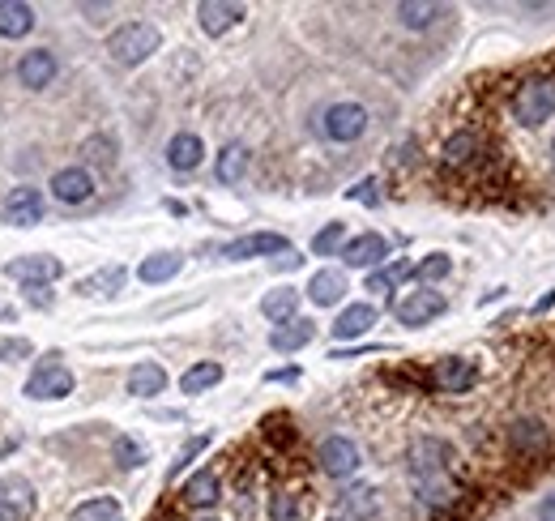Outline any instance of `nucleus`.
<instances>
[{"label": "nucleus", "instance_id": "nucleus-5", "mask_svg": "<svg viewBox=\"0 0 555 521\" xmlns=\"http://www.w3.org/2000/svg\"><path fill=\"white\" fill-rule=\"evenodd\" d=\"M69 393H73V372L65 363H56V355H52V363H43V368L26 381L30 402H56V398H69Z\"/></svg>", "mask_w": 555, "mask_h": 521}, {"label": "nucleus", "instance_id": "nucleus-11", "mask_svg": "<svg viewBox=\"0 0 555 521\" xmlns=\"http://www.w3.org/2000/svg\"><path fill=\"white\" fill-rule=\"evenodd\" d=\"M440 312H444V295H440V291H427V287H423V291H410V295L402 299V304H398V321L415 329V325L436 321Z\"/></svg>", "mask_w": 555, "mask_h": 521}, {"label": "nucleus", "instance_id": "nucleus-15", "mask_svg": "<svg viewBox=\"0 0 555 521\" xmlns=\"http://www.w3.org/2000/svg\"><path fill=\"white\" fill-rule=\"evenodd\" d=\"M60 270H65V265H60L56 257H18V261H9V265H5V274H9V278L30 282V287H35V282H56Z\"/></svg>", "mask_w": 555, "mask_h": 521}, {"label": "nucleus", "instance_id": "nucleus-14", "mask_svg": "<svg viewBox=\"0 0 555 521\" xmlns=\"http://www.w3.org/2000/svg\"><path fill=\"white\" fill-rule=\"evenodd\" d=\"M52 77H56V56L47 52V47H30V52L18 60V82H22L26 90L52 86Z\"/></svg>", "mask_w": 555, "mask_h": 521}, {"label": "nucleus", "instance_id": "nucleus-38", "mask_svg": "<svg viewBox=\"0 0 555 521\" xmlns=\"http://www.w3.org/2000/svg\"><path fill=\"white\" fill-rule=\"evenodd\" d=\"M205 445H210V436H193V440H188V445L180 449V457H176V462H171V470H167V475H171V479H176V475H180V470H184L188 462H193V457H197V453H201Z\"/></svg>", "mask_w": 555, "mask_h": 521}, {"label": "nucleus", "instance_id": "nucleus-26", "mask_svg": "<svg viewBox=\"0 0 555 521\" xmlns=\"http://www.w3.org/2000/svg\"><path fill=\"white\" fill-rule=\"evenodd\" d=\"M180 265H184L180 252H158V257H146V261H141L137 278L150 282V287H154V282H171V278L180 274Z\"/></svg>", "mask_w": 555, "mask_h": 521}, {"label": "nucleus", "instance_id": "nucleus-43", "mask_svg": "<svg viewBox=\"0 0 555 521\" xmlns=\"http://www.w3.org/2000/svg\"><path fill=\"white\" fill-rule=\"evenodd\" d=\"M538 521H555V496L543 500V509H538Z\"/></svg>", "mask_w": 555, "mask_h": 521}, {"label": "nucleus", "instance_id": "nucleus-25", "mask_svg": "<svg viewBox=\"0 0 555 521\" xmlns=\"http://www.w3.org/2000/svg\"><path fill=\"white\" fill-rule=\"evenodd\" d=\"M509 440L517 453H543L547 449V428L538 419H517L509 428Z\"/></svg>", "mask_w": 555, "mask_h": 521}, {"label": "nucleus", "instance_id": "nucleus-22", "mask_svg": "<svg viewBox=\"0 0 555 521\" xmlns=\"http://www.w3.org/2000/svg\"><path fill=\"white\" fill-rule=\"evenodd\" d=\"M316 338V325L312 321H287V325H278L274 334H269V346H274V351H304V346Z\"/></svg>", "mask_w": 555, "mask_h": 521}, {"label": "nucleus", "instance_id": "nucleus-34", "mask_svg": "<svg viewBox=\"0 0 555 521\" xmlns=\"http://www.w3.org/2000/svg\"><path fill=\"white\" fill-rule=\"evenodd\" d=\"M269 521H304V509L291 492H274L269 496Z\"/></svg>", "mask_w": 555, "mask_h": 521}, {"label": "nucleus", "instance_id": "nucleus-8", "mask_svg": "<svg viewBox=\"0 0 555 521\" xmlns=\"http://www.w3.org/2000/svg\"><path fill=\"white\" fill-rule=\"evenodd\" d=\"M274 252H291L287 235L257 231V235H244V240H231L227 248H222V257H227V261H248V257H274Z\"/></svg>", "mask_w": 555, "mask_h": 521}, {"label": "nucleus", "instance_id": "nucleus-20", "mask_svg": "<svg viewBox=\"0 0 555 521\" xmlns=\"http://www.w3.org/2000/svg\"><path fill=\"white\" fill-rule=\"evenodd\" d=\"M201 154H205V146H201V137L197 133H176L167 141V163L176 167V171H193V167H201Z\"/></svg>", "mask_w": 555, "mask_h": 521}, {"label": "nucleus", "instance_id": "nucleus-13", "mask_svg": "<svg viewBox=\"0 0 555 521\" xmlns=\"http://www.w3.org/2000/svg\"><path fill=\"white\" fill-rule=\"evenodd\" d=\"M52 197L65 201V205H82L94 197V176L86 167H65L52 176Z\"/></svg>", "mask_w": 555, "mask_h": 521}, {"label": "nucleus", "instance_id": "nucleus-17", "mask_svg": "<svg viewBox=\"0 0 555 521\" xmlns=\"http://www.w3.org/2000/svg\"><path fill=\"white\" fill-rule=\"evenodd\" d=\"M376 325V308L372 304H351L338 312V321H333V338L338 342H351V338H363L368 329Z\"/></svg>", "mask_w": 555, "mask_h": 521}, {"label": "nucleus", "instance_id": "nucleus-19", "mask_svg": "<svg viewBox=\"0 0 555 521\" xmlns=\"http://www.w3.org/2000/svg\"><path fill=\"white\" fill-rule=\"evenodd\" d=\"M167 389V368L163 363H137L129 372V393L133 398H158Z\"/></svg>", "mask_w": 555, "mask_h": 521}, {"label": "nucleus", "instance_id": "nucleus-6", "mask_svg": "<svg viewBox=\"0 0 555 521\" xmlns=\"http://www.w3.org/2000/svg\"><path fill=\"white\" fill-rule=\"evenodd\" d=\"M316 457H321V470H325V475H333V479H351L355 470H359V462H363L359 445H355L351 436H329Z\"/></svg>", "mask_w": 555, "mask_h": 521}, {"label": "nucleus", "instance_id": "nucleus-21", "mask_svg": "<svg viewBox=\"0 0 555 521\" xmlns=\"http://www.w3.org/2000/svg\"><path fill=\"white\" fill-rule=\"evenodd\" d=\"M35 26V9L18 0H0V39H22Z\"/></svg>", "mask_w": 555, "mask_h": 521}, {"label": "nucleus", "instance_id": "nucleus-7", "mask_svg": "<svg viewBox=\"0 0 555 521\" xmlns=\"http://www.w3.org/2000/svg\"><path fill=\"white\" fill-rule=\"evenodd\" d=\"M35 513V487L18 475L0 479V521H26Z\"/></svg>", "mask_w": 555, "mask_h": 521}, {"label": "nucleus", "instance_id": "nucleus-41", "mask_svg": "<svg viewBox=\"0 0 555 521\" xmlns=\"http://www.w3.org/2000/svg\"><path fill=\"white\" fill-rule=\"evenodd\" d=\"M35 346H30V338H0V359H26Z\"/></svg>", "mask_w": 555, "mask_h": 521}, {"label": "nucleus", "instance_id": "nucleus-39", "mask_svg": "<svg viewBox=\"0 0 555 521\" xmlns=\"http://www.w3.org/2000/svg\"><path fill=\"white\" fill-rule=\"evenodd\" d=\"M116 457H120V466H141V462H146V453H141V445H137V440H129V436H120Z\"/></svg>", "mask_w": 555, "mask_h": 521}, {"label": "nucleus", "instance_id": "nucleus-1", "mask_svg": "<svg viewBox=\"0 0 555 521\" xmlns=\"http://www.w3.org/2000/svg\"><path fill=\"white\" fill-rule=\"evenodd\" d=\"M406 475L415 483V496L432 509H444V504L457 500V483L449 475V449L432 436H419L406 453Z\"/></svg>", "mask_w": 555, "mask_h": 521}, {"label": "nucleus", "instance_id": "nucleus-30", "mask_svg": "<svg viewBox=\"0 0 555 521\" xmlns=\"http://www.w3.org/2000/svg\"><path fill=\"white\" fill-rule=\"evenodd\" d=\"M474 150H479V137H474V133H453L449 141H444V163L462 167V163L474 159Z\"/></svg>", "mask_w": 555, "mask_h": 521}, {"label": "nucleus", "instance_id": "nucleus-29", "mask_svg": "<svg viewBox=\"0 0 555 521\" xmlns=\"http://www.w3.org/2000/svg\"><path fill=\"white\" fill-rule=\"evenodd\" d=\"M393 13H398V22H402L406 30H427L444 9H440V5H415V0H406V5H398Z\"/></svg>", "mask_w": 555, "mask_h": 521}, {"label": "nucleus", "instance_id": "nucleus-18", "mask_svg": "<svg viewBox=\"0 0 555 521\" xmlns=\"http://www.w3.org/2000/svg\"><path fill=\"white\" fill-rule=\"evenodd\" d=\"M342 295H346V274H342V270H321V274H312L308 299H312L316 308H333Z\"/></svg>", "mask_w": 555, "mask_h": 521}, {"label": "nucleus", "instance_id": "nucleus-40", "mask_svg": "<svg viewBox=\"0 0 555 521\" xmlns=\"http://www.w3.org/2000/svg\"><path fill=\"white\" fill-rule=\"evenodd\" d=\"M82 154H86L90 163L107 167V163H111V141H107V137H94V141H86V146H82Z\"/></svg>", "mask_w": 555, "mask_h": 521}, {"label": "nucleus", "instance_id": "nucleus-45", "mask_svg": "<svg viewBox=\"0 0 555 521\" xmlns=\"http://www.w3.org/2000/svg\"><path fill=\"white\" fill-rule=\"evenodd\" d=\"M201 521H214V517H201Z\"/></svg>", "mask_w": 555, "mask_h": 521}, {"label": "nucleus", "instance_id": "nucleus-27", "mask_svg": "<svg viewBox=\"0 0 555 521\" xmlns=\"http://www.w3.org/2000/svg\"><path fill=\"white\" fill-rule=\"evenodd\" d=\"M222 381V363H214V359H205V363H193L184 376H180V389L193 398V393H205V389H214Z\"/></svg>", "mask_w": 555, "mask_h": 521}, {"label": "nucleus", "instance_id": "nucleus-4", "mask_svg": "<svg viewBox=\"0 0 555 521\" xmlns=\"http://www.w3.org/2000/svg\"><path fill=\"white\" fill-rule=\"evenodd\" d=\"M321 133L329 141H359L363 133H368V112H363L359 103H333L325 107V116H321Z\"/></svg>", "mask_w": 555, "mask_h": 521}, {"label": "nucleus", "instance_id": "nucleus-42", "mask_svg": "<svg viewBox=\"0 0 555 521\" xmlns=\"http://www.w3.org/2000/svg\"><path fill=\"white\" fill-rule=\"evenodd\" d=\"M346 197H351V201H376V180H363V184H355Z\"/></svg>", "mask_w": 555, "mask_h": 521}, {"label": "nucleus", "instance_id": "nucleus-9", "mask_svg": "<svg viewBox=\"0 0 555 521\" xmlns=\"http://www.w3.org/2000/svg\"><path fill=\"white\" fill-rule=\"evenodd\" d=\"M0 218L13 227H35L43 218V193L39 188H13L5 205H0Z\"/></svg>", "mask_w": 555, "mask_h": 521}, {"label": "nucleus", "instance_id": "nucleus-37", "mask_svg": "<svg viewBox=\"0 0 555 521\" xmlns=\"http://www.w3.org/2000/svg\"><path fill=\"white\" fill-rule=\"evenodd\" d=\"M402 278H410V265L406 261H393L389 270H376L372 278H368V291H376V295H385L393 282H402Z\"/></svg>", "mask_w": 555, "mask_h": 521}, {"label": "nucleus", "instance_id": "nucleus-46", "mask_svg": "<svg viewBox=\"0 0 555 521\" xmlns=\"http://www.w3.org/2000/svg\"><path fill=\"white\" fill-rule=\"evenodd\" d=\"M551 154H555V146H551Z\"/></svg>", "mask_w": 555, "mask_h": 521}, {"label": "nucleus", "instance_id": "nucleus-23", "mask_svg": "<svg viewBox=\"0 0 555 521\" xmlns=\"http://www.w3.org/2000/svg\"><path fill=\"white\" fill-rule=\"evenodd\" d=\"M218 496H222V487H218L214 470H201V475L184 483V504H193V509H210V504H218Z\"/></svg>", "mask_w": 555, "mask_h": 521}, {"label": "nucleus", "instance_id": "nucleus-12", "mask_svg": "<svg viewBox=\"0 0 555 521\" xmlns=\"http://www.w3.org/2000/svg\"><path fill=\"white\" fill-rule=\"evenodd\" d=\"M432 381L440 393H466L474 381H479V368H474V359H440L432 368Z\"/></svg>", "mask_w": 555, "mask_h": 521}, {"label": "nucleus", "instance_id": "nucleus-32", "mask_svg": "<svg viewBox=\"0 0 555 521\" xmlns=\"http://www.w3.org/2000/svg\"><path fill=\"white\" fill-rule=\"evenodd\" d=\"M244 167H248V150L244 146H227L218 154V180L222 184H235L244 176Z\"/></svg>", "mask_w": 555, "mask_h": 521}, {"label": "nucleus", "instance_id": "nucleus-16", "mask_svg": "<svg viewBox=\"0 0 555 521\" xmlns=\"http://www.w3.org/2000/svg\"><path fill=\"white\" fill-rule=\"evenodd\" d=\"M240 18H244V5H222V0H201L197 5V22L205 35H227Z\"/></svg>", "mask_w": 555, "mask_h": 521}, {"label": "nucleus", "instance_id": "nucleus-2", "mask_svg": "<svg viewBox=\"0 0 555 521\" xmlns=\"http://www.w3.org/2000/svg\"><path fill=\"white\" fill-rule=\"evenodd\" d=\"M158 26H150V22H124L116 35L107 39V52H111V60L116 65H124V69H133V65H141V60H150L154 52H158Z\"/></svg>", "mask_w": 555, "mask_h": 521}, {"label": "nucleus", "instance_id": "nucleus-36", "mask_svg": "<svg viewBox=\"0 0 555 521\" xmlns=\"http://www.w3.org/2000/svg\"><path fill=\"white\" fill-rule=\"evenodd\" d=\"M449 270H453V261L444 257V252H432V257H427V261H419L410 274H415V278H423V282H440V278H449Z\"/></svg>", "mask_w": 555, "mask_h": 521}, {"label": "nucleus", "instance_id": "nucleus-10", "mask_svg": "<svg viewBox=\"0 0 555 521\" xmlns=\"http://www.w3.org/2000/svg\"><path fill=\"white\" fill-rule=\"evenodd\" d=\"M385 257H389V244H385V235H376V231H363L359 240L342 244V261L351 265V270H372V265H380Z\"/></svg>", "mask_w": 555, "mask_h": 521}, {"label": "nucleus", "instance_id": "nucleus-33", "mask_svg": "<svg viewBox=\"0 0 555 521\" xmlns=\"http://www.w3.org/2000/svg\"><path fill=\"white\" fill-rule=\"evenodd\" d=\"M120 287H124V265H107L103 274H94V278L82 282V295L86 291H94V295H116Z\"/></svg>", "mask_w": 555, "mask_h": 521}, {"label": "nucleus", "instance_id": "nucleus-28", "mask_svg": "<svg viewBox=\"0 0 555 521\" xmlns=\"http://www.w3.org/2000/svg\"><path fill=\"white\" fill-rule=\"evenodd\" d=\"M73 521H120V500L116 496H90L73 509Z\"/></svg>", "mask_w": 555, "mask_h": 521}, {"label": "nucleus", "instance_id": "nucleus-31", "mask_svg": "<svg viewBox=\"0 0 555 521\" xmlns=\"http://www.w3.org/2000/svg\"><path fill=\"white\" fill-rule=\"evenodd\" d=\"M342 509H346V517H355V521H372L376 517V492H372V487H355V492H346Z\"/></svg>", "mask_w": 555, "mask_h": 521}, {"label": "nucleus", "instance_id": "nucleus-44", "mask_svg": "<svg viewBox=\"0 0 555 521\" xmlns=\"http://www.w3.org/2000/svg\"><path fill=\"white\" fill-rule=\"evenodd\" d=\"M295 376H299L295 368H282V372H269V381H295Z\"/></svg>", "mask_w": 555, "mask_h": 521}, {"label": "nucleus", "instance_id": "nucleus-35", "mask_svg": "<svg viewBox=\"0 0 555 521\" xmlns=\"http://www.w3.org/2000/svg\"><path fill=\"white\" fill-rule=\"evenodd\" d=\"M342 244H346V227L342 223H329L325 231H316L312 252H316V257H333V252H338Z\"/></svg>", "mask_w": 555, "mask_h": 521}, {"label": "nucleus", "instance_id": "nucleus-24", "mask_svg": "<svg viewBox=\"0 0 555 521\" xmlns=\"http://www.w3.org/2000/svg\"><path fill=\"white\" fill-rule=\"evenodd\" d=\"M295 308H299V291L295 287H278V291H269L265 299H261V312L274 325H287V321H295Z\"/></svg>", "mask_w": 555, "mask_h": 521}, {"label": "nucleus", "instance_id": "nucleus-3", "mask_svg": "<svg viewBox=\"0 0 555 521\" xmlns=\"http://www.w3.org/2000/svg\"><path fill=\"white\" fill-rule=\"evenodd\" d=\"M513 116L521 124H530V129H534V124H543V120H551L555 116V86L543 82V77L526 82L513 94Z\"/></svg>", "mask_w": 555, "mask_h": 521}]
</instances>
